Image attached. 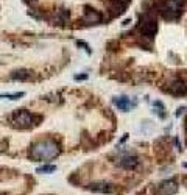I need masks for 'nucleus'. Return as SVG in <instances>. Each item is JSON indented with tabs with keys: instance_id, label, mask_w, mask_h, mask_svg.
I'll return each instance as SVG.
<instances>
[{
	"instance_id": "obj_1",
	"label": "nucleus",
	"mask_w": 187,
	"mask_h": 195,
	"mask_svg": "<svg viewBox=\"0 0 187 195\" xmlns=\"http://www.w3.org/2000/svg\"><path fill=\"white\" fill-rule=\"evenodd\" d=\"M59 151H61V148L55 141L42 139V141L34 142L30 147L28 156L34 161H50V159H55L59 155Z\"/></svg>"
},
{
	"instance_id": "obj_2",
	"label": "nucleus",
	"mask_w": 187,
	"mask_h": 195,
	"mask_svg": "<svg viewBox=\"0 0 187 195\" xmlns=\"http://www.w3.org/2000/svg\"><path fill=\"white\" fill-rule=\"evenodd\" d=\"M184 5V0H165L162 7V14L167 21H175L181 16V10Z\"/></svg>"
},
{
	"instance_id": "obj_3",
	"label": "nucleus",
	"mask_w": 187,
	"mask_h": 195,
	"mask_svg": "<svg viewBox=\"0 0 187 195\" xmlns=\"http://www.w3.org/2000/svg\"><path fill=\"white\" fill-rule=\"evenodd\" d=\"M11 120L17 128H28L33 123V114H30L27 109H16L11 116Z\"/></svg>"
},
{
	"instance_id": "obj_4",
	"label": "nucleus",
	"mask_w": 187,
	"mask_h": 195,
	"mask_svg": "<svg viewBox=\"0 0 187 195\" xmlns=\"http://www.w3.org/2000/svg\"><path fill=\"white\" fill-rule=\"evenodd\" d=\"M139 30H140L142 35H145L147 38H153V36L156 35V31H157V22H156L150 14H147V16L140 21Z\"/></svg>"
},
{
	"instance_id": "obj_5",
	"label": "nucleus",
	"mask_w": 187,
	"mask_h": 195,
	"mask_svg": "<svg viewBox=\"0 0 187 195\" xmlns=\"http://www.w3.org/2000/svg\"><path fill=\"white\" fill-rule=\"evenodd\" d=\"M84 10H86V13H84V16L81 19L84 24H87V25H97V24H100L103 21V16H102L100 11L94 10V8H90L87 5L84 7Z\"/></svg>"
},
{
	"instance_id": "obj_6",
	"label": "nucleus",
	"mask_w": 187,
	"mask_h": 195,
	"mask_svg": "<svg viewBox=\"0 0 187 195\" xmlns=\"http://www.w3.org/2000/svg\"><path fill=\"white\" fill-rule=\"evenodd\" d=\"M168 92H171L173 95H185V94H187V86H185L184 81L175 80V81L168 86Z\"/></svg>"
},
{
	"instance_id": "obj_7",
	"label": "nucleus",
	"mask_w": 187,
	"mask_h": 195,
	"mask_svg": "<svg viewBox=\"0 0 187 195\" xmlns=\"http://www.w3.org/2000/svg\"><path fill=\"white\" fill-rule=\"evenodd\" d=\"M176 184L173 181H164L161 183L159 186V190H157V195H173L176 192Z\"/></svg>"
},
{
	"instance_id": "obj_8",
	"label": "nucleus",
	"mask_w": 187,
	"mask_h": 195,
	"mask_svg": "<svg viewBox=\"0 0 187 195\" xmlns=\"http://www.w3.org/2000/svg\"><path fill=\"white\" fill-rule=\"evenodd\" d=\"M119 164H120V167L131 170V169H134V167L139 164V161H137V158H136L134 155H125V156L119 161Z\"/></svg>"
},
{
	"instance_id": "obj_9",
	"label": "nucleus",
	"mask_w": 187,
	"mask_h": 195,
	"mask_svg": "<svg viewBox=\"0 0 187 195\" xmlns=\"http://www.w3.org/2000/svg\"><path fill=\"white\" fill-rule=\"evenodd\" d=\"M31 70H28V69H19V70H14L13 73H11V80H14V81H27V80H30L31 78Z\"/></svg>"
},
{
	"instance_id": "obj_10",
	"label": "nucleus",
	"mask_w": 187,
	"mask_h": 195,
	"mask_svg": "<svg viewBox=\"0 0 187 195\" xmlns=\"http://www.w3.org/2000/svg\"><path fill=\"white\" fill-rule=\"evenodd\" d=\"M114 103L117 105V108L120 109V111H128L130 109V106H131V102H130V99L128 97H117V99H114Z\"/></svg>"
},
{
	"instance_id": "obj_11",
	"label": "nucleus",
	"mask_w": 187,
	"mask_h": 195,
	"mask_svg": "<svg viewBox=\"0 0 187 195\" xmlns=\"http://www.w3.org/2000/svg\"><path fill=\"white\" fill-rule=\"evenodd\" d=\"M89 189L94 190V192H103V193L112 190L111 184H108V183H95V184H89Z\"/></svg>"
},
{
	"instance_id": "obj_12",
	"label": "nucleus",
	"mask_w": 187,
	"mask_h": 195,
	"mask_svg": "<svg viewBox=\"0 0 187 195\" xmlns=\"http://www.w3.org/2000/svg\"><path fill=\"white\" fill-rule=\"evenodd\" d=\"M25 92H14V94H0V99H8V100H19L24 97Z\"/></svg>"
},
{
	"instance_id": "obj_13",
	"label": "nucleus",
	"mask_w": 187,
	"mask_h": 195,
	"mask_svg": "<svg viewBox=\"0 0 187 195\" xmlns=\"http://www.w3.org/2000/svg\"><path fill=\"white\" fill-rule=\"evenodd\" d=\"M55 170H56L55 165H42V167H38V169H36L38 173H52V172H55Z\"/></svg>"
},
{
	"instance_id": "obj_14",
	"label": "nucleus",
	"mask_w": 187,
	"mask_h": 195,
	"mask_svg": "<svg viewBox=\"0 0 187 195\" xmlns=\"http://www.w3.org/2000/svg\"><path fill=\"white\" fill-rule=\"evenodd\" d=\"M76 44H78V45H80V47H83V49H84V50H86V52H87V53H90V49H89V45H87V44H86V42H83V41H78V42H76Z\"/></svg>"
},
{
	"instance_id": "obj_15",
	"label": "nucleus",
	"mask_w": 187,
	"mask_h": 195,
	"mask_svg": "<svg viewBox=\"0 0 187 195\" xmlns=\"http://www.w3.org/2000/svg\"><path fill=\"white\" fill-rule=\"evenodd\" d=\"M86 78H87V75H76V77H75L76 81H80V80H86Z\"/></svg>"
},
{
	"instance_id": "obj_16",
	"label": "nucleus",
	"mask_w": 187,
	"mask_h": 195,
	"mask_svg": "<svg viewBox=\"0 0 187 195\" xmlns=\"http://www.w3.org/2000/svg\"><path fill=\"white\" fill-rule=\"evenodd\" d=\"M130 22H131V19H125V21H123V25H128Z\"/></svg>"
},
{
	"instance_id": "obj_17",
	"label": "nucleus",
	"mask_w": 187,
	"mask_h": 195,
	"mask_svg": "<svg viewBox=\"0 0 187 195\" xmlns=\"http://www.w3.org/2000/svg\"><path fill=\"white\" fill-rule=\"evenodd\" d=\"M31 2H34V0H31Z\"/></svg>"
}]
</instances>
